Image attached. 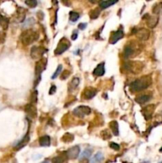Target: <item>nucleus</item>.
<instances>
[{
    "mask_svg": "<svg viewBox=\"0 0 162 163\" xmlns=\"http://www.w3.org/2000/svg\"><path fill=\"white\" fill-rule=\"evenodd\" d=\"M79 78L74 77L73 79L72 80V81H71V83L69 84V90L70 91H71V90H72V89H74V88H75L79 85Z\"/></svg>",
    "mask_w": 162,
    "mask_h": 163,
    "instance_id": "nucleus-28",
    "label": "nucleus"
},
{
    "mask_svg": "<svg viewBox=\"0 0 162 163\" xmlns=\"http://www.w3.org/2000/svg\"><path fill=\"white\" fill-rule=\"evenodd\" d=\"M110 127H111V131H112V133H113V135H115V136H117L119 135V123H118L117 121H111L110 123Z\"/></svg>",
    "mask_w": 162,
    "mask_h": 163,
    "instance_id": "nucleus-22",
    "label": "nucleus"
},
{
    "mask_svg": "<svg viewBox=\"0 0 162 163\" xmlns=\"http://www.w3.org/2000/svg\"><path fill=\"white\" fill-rule=\"evenodd\" d=\"M61 2H62L63 4H64L65 6H70L69 0H61Z\"/></svg>",
    "mask_w": 162,
    "mask_h": 163,
    "instance_id": "nucleus-42",
    "label": "nucleus"
},
{
    "mask_svg": "<svg viewBox=\"0 0 162 163\" xmlns=\"http://www.w3.org/2000/svg\"><path fill=\"white\" fill-rule=\"evenodd\" d=\"M51 143V139L50 137L48 135H45V136H42L39 139V144L42 146H49Z\"/></svg>",
    "mask_w": 162,
    "mask_h": 163,
    "instance_id": "nucleus-19",
    "label": "nucleus"
},
{
    "mask_svg": "<svg viewBox=\"0 0 162 163\" xmlns=\"http://www.w3.org/2000/svg\"><path fill=\"white\" fill-rule=\"evenodd\" d=\"M110 147L115 150H120V146L119 144H117V143H115V142H110Z\"/></svg>",
    "mask_w": 162,
    "mask_h": 163,
    "instance_id": "nucleus-37",
    "label": "nucleus"
},
{
    "mask_svg": "<svg viewBox=\"0 0 162 163\" xmlns=\"http://www.w3.org/2000/svg\"><path fill=\"white\" fill-rule=\"evenodd\" d=\"M38 101V92L35 91L32 93V96H31V103H35Z\"/></svg>",
    "mask_w": 162,
    "mask_h": 163,
    "instance_id": "nucleus-36",
    "label": "nucleus"
},
{
    "mask_svg": "<svg viewBox=\"0 0 162 163\" xmlns=\"http://www.w3.org/2000/svg\"><path fill=\"white\" fill-rule=\"evenodd\" d=\"M62 65H59L58 67H57V70L55 71L54 74H53V76H52V79H55L56 77H57V76H59V74H60V72H61V71H62Z\"/></svg>",
    "mask_w": 162,
    "mask_h": 163,
    "instance_id": "nucleus-34",
    "label": "nucleus"
},
{
    "mask_svg": "<svg viewBox=\"0 0 162 163\" xmlns=\"http://www.w3.org/2000/svg\"><path fill=\"white\" fill-rule=\"evenodd\" d=\"M87 27V23H80V24H79V26H78V28L79 29V30H84L85 28Z\"/></svg>",
    "mask_w": 162,
    "mask_h": 163,
    "instance_id": "nucleus-40",
    "label": "nucleus"
},
{
    "mask_svg": "<svg viewBox=\"0 0 162 163\" xmlns=\"http://www.w3.org/2000/svg\"><path fill=\"white\" fill-rule=\"evenodd\" d=\"M100 12H101V8H95V9L91 10L89 13V16L91 19H96L99 16Z\"/></svg>",
    "mask_w": 162,
    "mask_h": 163,
    "instance_id": "nucleus-24",
    "label": "nucleus"
},
{
    "mask_svg": "<svg viewBox=\"0 0 162 163\" xmlns=\"http://www.w3.org/2000/svg\"><path fill=\"white\" fill-rule=\"evenodd\" d=\"M104 73H105V64H104V62L97 65V67L93 71V75L96 76H101Z\"/></svg>",
    "mask_w": 162,
    "mask_h": 163,
    "instance_id": "nucleus-15",
    "label": "nucleus"
},
{
    "mask_svg": "<svg viewBox=\"0 0 162 163\" xmlns=\"http://www.w3.org/2000/svg\"><path fill=\"white\" fill-rule=\"evenodd\" d=\"M29 141H30V135H29V132H27L26 136H25L24 138H23V139H22V140L18 142V143L17 146H16V147L15 148H16L17 150L21 149V148H22L23 146H25L27 144V143H28Z\"/></svg>",
    "mask_w": 162,
    "mask_h": 163,
    "instance_id": "nucleus-21",
    "label": "nucleus"
},
{
    "mask_svg": "<svg viewBox=\"0 0 162 163\" xmlns=\"http://www.w3.org/2000/svg\"><path fill=\"white\" fill-rule=\"evenodd\" d=\"M71 46L69 41L65 38H63L60 41L59 44L57 45V47L55 49L54 53L56 55H60L61 53H64L66 51L67 49L69 48V46Z\"/></svg>",
    "mask_w": 162,
    "mask_h": 163,
    "instance_id": "nucleus-6",
    "label": "nucleus"
},
{
    "mask_svg": "<svg viewBox=\"0 0 162 163\" xmlns=\"http://www.w3.org/2000/svg\"><path fill=\"white\" fill-rule=\"evenodd\" d=\"M91 153H92L91 150H89V149H86V150H84L82 152V154H81L80 155V159L88 158V157H90L91 155Z\"/></svg>",
    "mask_w": 162,
    "mask_h": 163,
    "instance_id": "nucleus-30",
    "label": "nucleus"
},
{
    "mask_svg": "<svg viewBox=\"0 0 162 163\" xmlns=\"http://www.w3.org/2000/svg\"><path fill=\"white\" fill-rule=\"evenodd\" d=\"M96 93H97V90L94 88H86L83 92V97L85 100H91L96 95Z\"/></svg>",
    "mask_w": 162,
    "mask_h": 163,
    "instance_id": "nucleus-14",
    "label": "nucleus"
},
{
    "mask_svg": "<svg viewBox=\"0 0 162 163\" xmlns=\"http://www.w3.org/2000/svg\"><path fill=\"white\" fill-rule=\"evenodd\" d=\"M38 38L39 34L33 30H26L21 34V41L25 46H29L30 44L34 43L38 40Z\"/></svg>",
    "mask_w": 162,
    "mask_h": 163,
    "instance_id": "nucleus-2",
    "label": "nucleus"
},
{
    "mask_svg": "<svg viewBox=\"0 0 162 163\" xmlns=\"http://www.w3.org/2000/svg\"><path fill=\"white\" fill-rule=\"evenodd\" d=\"M46 49L41 46H34L31 49V52H30V55L31 57L34 60H39L42 57V56L46 53Z\"/></svg>",
    "mask_w": 162,
    "mask_h": 163,
    "instance_id": "nucleus-8",
    "label": "nucleus"
},
{
    "mask_svg": "<svg viewBox=\"0 0 162 163\" xmlns=\"http://www.w3.org/2000/svg\"><path fill=\"white\" fill-rule=\"evenodd\" d=\"M77 33H75V34H72V40H75L76 38H77Z\"/></svg>",
    "mask_w": 162,
    "mask_h": 163,
    "instance_id": "nucleus-43",
    "label": "nucleus"
},
{
    "mask_svg": "<svg viewBox=\"0 0 162 163\" xmlns=\"http://www.w3.org/2000/svg\"><path fill=\"white\" fill-rule=\"evenodd\" d=\"M74 140V136L73 135L70 134V133H66L63 135L61 141H63L64 142H72Z\"/></svg>",
    "mask_w": 162,
    "mask_h": 163,
    "instance_id": "nucleus-26",
    "label": "nucleus"
},
{
    "mask_svg": "<svg viewBox=\"0 0 162 163\" xmlns=\"http://www.w3.org/2000/svg\"><path fill=\"white\" fill-rule=\"evenodd\" d=\"M124 37V32H123V29H119L117 31H115L112 34V35L110 38V43L115 44L118 41L121 40L122 38Z\"/></svg>",
    "mask_w": 162,
    "mask_h": 163,
    "instance_id": "nucleus-12",
    "label": "nucleus"
},
{
    "mask_svg": "<svg viewBox=\"0 0 162 163\" xmlns=\"http://www.w3.org/2000/svg\"><path fill=\"white\" fill-rule=\"evenodd\" d=\"M119 0H107V1H103L99 3V6L101 9H106L110 6H113L115 3H117Z\"/></svg>",
    "mask_w": 162,
    "mask_h": 163,
    "instance_id": "nucleus-18",
    "label": "nucleus"
},
{
    "mask_svg": "<svg viewBox=\"0 0 162 163\" xmlns=\"http://www.w3.org/2000/svg\"><path fill=\"white\" fill-rule=\"evenodd\" d=\"M101 135L103 138V139H110L111 138V134L108 130H104L101 132Z\"/></svg>",
    "mask_w": 162,
    "mask_h": 163,
    "instance_id": "nucleus-33",
    "label": "nucleus"
},
{
    "mask_svg": "<svg viewBox=\"0 0 162 163\" xmlns=\"http://www.w3.org/2000/svg\"><path fill=\"white\" fill-rule=\"evenodd\" d=\"M80 153V149L78 146H75L68 149L66 151L68 159H75Z\"/></svg>",
    "mask_w": 162,
    "mask_h": 163,
    "instance_id": "nucleus-13",
    "label": "nucleus"
},
{
    "mask_svg": "<svg viewBox=\"0 0 162 163\" xmlns=\"http://www.w3.org/2000/svg\"><path fill=\"white\" fill-rule=\"evenodd\" d=\"M0 26L2 27L3 30H6L9 26V19L5 18L4 16L0 15Z\"/></svg>",
    "mask_w": 162,
    "mask_h": 163,
    "instance_id": "nucleus-25",
    "label": "nucleus"
},
{
    "mask_svg": "<svg viewBox=\"0 0 162 163\" xmlns=\"http://www.w3.org/2000/svg\"><path fill=\"white\" fill-rule=\"evenodd\" d=\"M56 91H57V87L55 85H52L51 88L49 90V94H50V95H53V93L56 92Z\"/></svg>",
    "mask_w": 162,
    "mask_h": 163,
    "instance_id": "nucleus-39",
    "label": "nucleus"
},
{
    "mask_svg": "<svg viewBox=\"0 0 162 163\" xmlns=\"http://www.w3.org/2000/svg\"><path fill=\"white\" fill-rule=\"evenodd\" d=\"M158 17H156V16H149V14H148L146 24H147V26L149 28H154L157 25V23H158Z\"/></svg>",
    "mask_w": 162,
    "mask_h": 163,
    "instance_id": "nucleus-16",
    "label": "nucleus"
},
{
    "mask_svg": "<svg viewBox=\"0 0 162 163\" xmlns=\"http://www.w3.org/2000/svg\"><path fill=\"white\" fill-rule=\"evenodd\" d=\"M89 2L91 3L96 4V3H100L101 2H103V0H89Z\"/></svg>",
    "mask_w": 162,
    "mask_h": 163,
    "instance_id": "nucleus-41",
    "label": "nucleus"
},
{
    "mask_svg": "<svg viewBox=\"0 0 162 163\" xmlns=\"http://www.w3.org/2000/svg\"><path fill=\"white\" fill-rule=\"evenodd\" d=\"M103 154L101 152H98L97 154H95V156L93 157L92 159H91V161L92 162H100V161H102L103 160Z\"/></svg>",
    "mask_w": 162,
    "mask_h": 163,
    "instance_id": "nucleus-27",
    "label": "nucleus"
},
{
    "mask_svg": "<svg viewBox=\"0 0 162 163\" xmlns=\"http://www.w3.org/2000/svg\"><path fill=\"white\" fill-rule=\"evenodd\" d=\"M68 157L67 156L66 152H64L62 154L57 156V157H54L52 161L53 162H65V161H68Z\"/></svg>",
    "mask_w": 162,
    "mask_h": 163,
    "instance_id": "nucleus-23",
    "label": "nucleus"
},
{
    "mask_svg": "<svg viewBox=\"0 0 162 163\" xmlns=\"http://www.w3.org/2000/svg\"><path fill=\"white\" fill-rule=\"evenodd\" d=\"M47 65V59L46 58H41L38 61L36 62L35 65V75H36V80L34 83V86L38 85V83L41 80V74L45 70V67Z\"/></svg>",
    "mask_w": 162,
    "mask_h": 163,
    "instance_id": "nucleus-4",
    "label": "nucleus"
},
{
    "mask_svg": "<svg viewBox=\"0 0 162 163\" xmlns=\"http://www.w3.org/2000/svg\"><path fill=\"white\" fill-rule=\"evenodd\" d=\"M160 152H161V153H162V147L160 149Z\"/></svg>",
    "mask_w": 162,
    "mask_h": 163,
    "instance_id": "nucleus-44",
    "label": "nucleus"
},
{
    "mask_svg": "<svg viewBox=\"0 0 162 163\" xmlns=\"http://www.w3.org/2000/svg\"><path fill=\"white\" fill-rule=\"evenodd\" d=\"M138 49H140V48L137 44H129L125 47L123 55H124L126 58H129V57H131L133 56H136L135 54H138V53L141 52L138 51Z\"/></svg>",
    "mask_w": 162,
    "mask_h": 163,
    "instance_id": "nucleus-5",
    "label": "nucleus"
},
{
    "mask_svg": "<svg viewBox=\"0 0 162 163\" xmlns=\"http://www.w3.org/2000/svg\"><path fill=\"white\" fill-rule=\"evenodd\" d=\"M70 73H71V72L68 70H64V72H62V74H61V76H60V79H61V80H66L67 78H68V76H70Z\"/></svg>",
    "mask_w": 162,
    "mask_h": 163,
    "instance_id": "nucleus-35",
    "label": "nucleus"
},
{
    "mask_svg": "<svg viewBox=\"0 0 162 163\" xmlns=\"http://www.w3.org/2000/svg\"><path fill=\"white\" fill-rule=\"evenodd\" d=\"M155 105L154 104H150L147 105V106L144 107L141 110V113L143 115L144 118L145 120H149L153 116V112L155 111Z\"/></svg>",
    "mask_w": 162,
    "mask_h": 163,
    "instance_id": "nucleus-10",
    "label": "nucleus"
},
{
    "mask_svg": "<svg viewBox=\"0 0 162 163\" xmlns=\"http://www.w3.org/2000/svg\"><path fill=\"white\" fill-rule=\"evenodd\" d=\"M162 10V2L156 3L153 7V13L154 14H159Z\"/></svg>",
    "mask_w": 162,
    "mask_h": 163,
    "instance_id": "nucleus-29",
    "label": "nucleus"
},
{
    "mask_svg": "<svg viewBox=\"0 0 162 163\" xmlns=\"http://www.w3.org/2000/svg\"><path fill=\"white\" fill-rule=\"evenodd\" d=\"M25 111L26 112L27 116L31 119H35L38 116V110H37L36 106L34 104V103L27 104L25 108Z\"/></svg>",
    "mask_w": 162,
    "mask_h": 163,
    "instance_id": "nucleus-11",
    "label": "nucleus"
},
{
    "mask_svg": "<svg viewBox=\"0 0 162 163\" xmlns=\"http://www.w3.org/2000/svg\"><path fill=\"white\" fill-rule=\"evenodd\" d=\"M26 10L22 7H20L18 9L17 11V18L20 22H22L24 21L25 17H26Z\"/></svg>",
    "mask_w": 162,
    "mask_h": 163,
    "instance_id": "nucleus-20",
    "label": "nucleus"
},
{
    "mask_svg": "<svg viewBox=\"0 0 162 163\" xmlns=\"http://www.w3.org/2000/svg\"><path fill=\"white\" fill-rule=\"evenodd\" d=\"M5 38H6V34L4 33H0V44L3 43L5 42Z\"/></svg>",
    "mask_w": 162,
    "mask_h": 163,
    "instance_id": "nucleus-38",
    "label": "nucleus"
},
{
    "mask_svg": "<svg viewBox=\"0 0 162 163\" xmlns=\"http://www.w3.org/2000/svg\"><path fill=\"white\" fill-rule=\"evenodd\" d=\"M25 3L30 8H34L38 6V1L37 0H26Z\"/></svg>",
    "mask_w": 162,
    "mask_h": 163,
    "instance_id": "nucleus-32",
    "label": "nucleus"
},
{
    "mask_svg": "<svg viewBox=\"0 0 162 163\" xmlns=\"http://www.w3.org/2000/svg\"><path fill=\"white\" fill-rule=\"evenodd\" d=\"M146 1H151V0H146Z\"/></svg>",
    "mask_w": 162,
    "mask_h": 163,
    "instance_id": "nucleus-45",
    "label": "nucleus"
},
{
    "mask_svg": "<svg viewBox=\"0 0 162 163\" xmlns=\"http://www.w3.org/2000/svg\"><path fill=\"white\" fill-rule=\"evenodd\" d=\"M152 98V96L149 94H145V95H140L138 97H136V102L139 104H144L145 103L149 102Z\"/></svg>",
    "mask_w": 162,
    "mask_h": 163,
    "instance_id": "nucleus-17",
    "label": "nucleus"
},
{
    "mask_svg": "<svg viewBox=\"0 0 162 163\" xmlns=\"http://www.w3.org/2000/svg\"><path fill=\"white\" fill-rule=\"evenodd\" d=\"M91 110L87 106H79L73 110V114L76 117L83 119L85 116H88L91 114Z\"/></svg>",
    "mask_w": 162,
    "mask_h": 163,
    "instance_id": "nucleus-7",
    "label": "nucleus"
},
{
    "mask_svg": "<svg viewBox=\"0 0 162 163\" xmlns=\"http://www.w3.org/2000/svg\"><path fill=\"white\" fill-rule=\"evenodd\" d=\"M79 18V14L75 11H71L69 13V19L72 22H76Z\"/></svg>",
    "mask_w": 162,
    "mask_h": 163,
    "instance_id": "nucleus-31",
    "label": "nucleus"
},
{
    "mask_svg": "<svg viewBox=\"0 0 162 163\" xmlns=\"http://www.w3.org/2000/svg\"><path fill=\"white\" fill-rule=\"evenodd\" d=\"M144 64L138 61H130L125 63L124 68L133 74H138L142 71Z\"/></svg>",
    "mask_w": 162,
    "mask_h": 163,
    "instance_id": "nucleus-3",
    "label": "nucleus"
},
{
    "mask_svg": "<svg viewBox=\"0 0 162 163\" xmlns=\"http://www.w3.org/2000/svg\"><path fill=\"white\" fill-rule=\"evenodd\" d=\"M134 34H135V36L141 41H147L150 36V32L149 30L145 28L138 29L135 31Z\"/></svg>",
    "mask_w": 162,
    "mask_h": 163,
    "instance_id": "nucleus-9",
    "label": "nucleus"
},
{
    "mask_svg": "<svg viewBox=\"0 0 162 163\" xmlns=\"http://www.w3.org/2000/svg\"><path fill=\"white\" fill-rule=\"evenodd\" d=\"M151 84H152V77L149 75H147V76H141L139 79H137L133 81L130 84V89L133 92H141L142 90L146 89Z\"/></svg>",
    "mask_w": 162,
    "mask_h": 163,
    "instance_id": "nucleus-1",
    "label": "nucleus"
}]
</instances>
